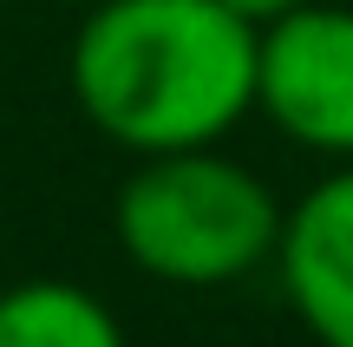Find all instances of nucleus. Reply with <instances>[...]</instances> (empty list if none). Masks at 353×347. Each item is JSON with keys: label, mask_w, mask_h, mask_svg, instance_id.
<instances>
[{"label": "nucleus", "mask_w": 353, "mask_h": 347, "mask_svg": "<svg viewBox=\"0 0 353 347\" xmlns=\"http://www.w3.org/2000/svg\"><path fill=\"white\" fill-rule=\"evenodd\" d=\"M65 79L118 151L223 144L255 112V26L223 0H92Z\"/></svg>", "instance_id": "1"}, {"label": "nucleus", "mask_w": 353, "mask_h": 347, "mask_svg": "<svg viewBox=\"0 0 353 347\" xmlns=\"http://www.w3.org/2000/svg\"><path fill=\"white\" fill-rule=\"evenodd\" d=\"M0 347H125V328L92 288L39 275L0 288Z\"/></svg>", "instance_id": "5"}, {"label": "nucleus", "mask_w": 353, "mask_h": 347, "mask_svg": "<svg viewBox=\"0 0 353 347\" xmlns=\"http://www.w3.org/2000/svg\"><path fill=\"white\" fill-rule=\"evenodd\" d=\"M255 112L288 144L353 157V7L307 0L255 33Z\"/></svg>", "instance_id": "3"}, {"label": "nucleus", "mask_w": 353, "mask_h": 347, "mask_svg": "<svg viewBox=\"0 0 353 347\" xmlns=\"http://www.w3.org/2000/svg\"><path fill=\"white\" fill-rule=\"evenodd\" d=\"M79 7H92V0H79Z\"/></svg>", "instance_id": "7"}, {"label": "nucleus", "mask_w": 353, "mask_h": 347, "mask_svg": "<svg viewBox=\"0 0 353 347\" xmlns=\"http://www.w3.org/2000/svg\"><path fill=\"white\" fill-rule=\"evenodd\" d=\"M229 13H236V20H249L255 33H262V26H275L281 13H294V7H307V0H223Z\"/></svg>", "instance_id": "6"}, {"label": "nucleus", "mask_w": 353, "mask_h": 347, "mask_svg": "<svg viewBox=\"0 0 353 347\" xmlns=\"http://www.w3.org/2000/svg\"><path fill=\"white\" fill-rule=\"evenodd\" d=\"M112 230L125 256L151 282L170 288H229L275 262L281 204L249 164L216 144L138 157L112 204Z\"/></svg>", "instance_id": "2"}, {"label": "nucleus", "mask_w": 353, "mask_h": 347, "mask_svg": "<svg viewBox=\"0 0 353 347\" xmlns=\"http://www.w3.org/2000/svg\"><path fill=\"white\" fill-rule=\"evenodd\" d=\"M281 295L321 347H353V157L281 210Z\"/></svg>", "instance_id": "4"}]
</instances>
